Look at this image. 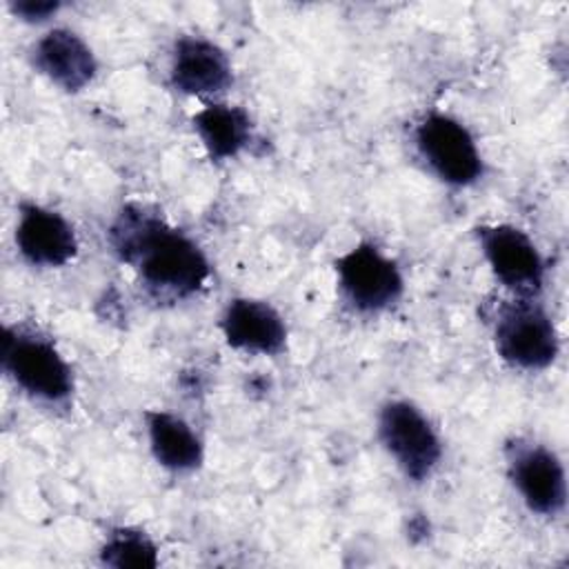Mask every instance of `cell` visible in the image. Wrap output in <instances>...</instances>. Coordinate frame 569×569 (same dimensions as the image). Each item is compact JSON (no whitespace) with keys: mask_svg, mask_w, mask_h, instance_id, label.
I'll return each mask as SVG.
<instances>
[{"mask_svg":"<svg viewBox=\"0 0 569 569\" xmlns=\"http://www.w3.org/2000/svg\"><path fill=\"white\" fill-rule=\"evenodd\" d=\"M107 238L113 253L156 296L189 298L211 276V264L198 242L144 204H124L116 213Z\"/></svg>","mask_w":569,"mask_h":569,"instance_id":"6da1fadb","label":"cell"},{"mask_svg":"<svg viewBox=\"0 0 569 569\" xmlns=\"http://www.w3.org/2000/svg\"><path fill=\"white\" fill-rule=\"evenodd\" d=\"M2 369L33 400L67 405L73 396V371L56 342L29 327H4Z\"/></svg>","mask_w":569,"mask_h":569,"instance_id":"7a4b0ae2","label":"cell"},{"mask_svg":"<svg viewBox=\"0 0 569 569\" xmlns=\"http://www.w3.org/2000/svg\"><path fill=\"white\" fill-rule=\"evenodd\" d=\"M493 347L502 362L520 371H542L560 353V336L549 311L536 298L502 300L491 320Z\"/></svg>","mask_w":569,"mask_h":569,"instance_id":"3957f363","label":"cell"},{"mask_svg":"<svg viewBox=\"0 0 569 569\" xmlns=\"http://www.w3.org/2000/svg\"><path fill=\"white\" fill-rule=\"evenodd\" d=\"M413 142L420 160L445 184L469 187L485 173L476 138L449 113H425L413 129Z\"/></svg>","mask_w":569,"mask_h":569,"instance_id":"277c9868","label":"cell"},{"mask_svg":"<svg viewBox=\"0 0 569 569\" xmlns=\"http://www.w3.org/2000/svg\"><path fill=\"white\" fill-rule=\"evenodd\" d=\"M378 438L411 482H425L440 465V436L422 409L409 400H387L380 407Z\"/></svg>","mask_w":569,"mask_h":569,"instance_id":"5b68a950","label":"cell"},{"mask_svg":"<svg viewBox=\"0 0 569 569\" xmlns=\"http://www.w3.org/2000/svg\"><path fill=\"white\" fill-rule=\"evenodd\" d=\"M338 291L358 313H380L405 293L400 267L373 242H358L333 262Z\"/></svg>","mask_w":569,"mask_h":569,"instance_id":"8992f818","label":"cell"},{"mask_svg":"<svg viewBox=\"0 0 569 569\" xmlns=\"http://www.w3.org/2000/svg\"><path fill=\"white\" fill-rule=\"evenodd\" d=\"M507 471L525 507L542 518H556L567 507V473L553 449L516 438L507 445Z\"/></svg>","mask_w":569,"mask_h":569,"instance_id":"52a82bcc","label":"cell"},{"mask_svg":"<svg viewBox=\"0 0 569 569\" xmlns=\"http://www.w3.org/2000/svg\"><path fill=\"white\" fill-rule=\"evenodd\" d=\"M485 262L493 278L513 296L536 298L545 284V258L531 236L509 222L473 229Z\"/></svg>","mask_w":569,"mask_h":569,"instance_id":"ba28073f","label":"cell"},{"mask_svg":"<svg viewBox=\"0 0 569 569\" xmlns=\"http://www.w3.org/2000/svg\"><path fill=\"white\" fill-rule=\"evenodd\" d=\"M13 238L20 256L42 269L64 267L78 253V238L71 222L38 202H20Z\"/></svg>","mask_w":569,"mask_h":569,"instance_id":"9c48e42d","label":"cell"},{"mask_svg":"<svg viewBox=\"0 0 569 569\" xmlns=\"http://www.w3.org/2000/svg\"><path fill=\"white\" fill-rule=\"evenodd\" d=\"M224 342L253 356H280L287 349V322L280 311L267 300L233 298L220 316Z\"/></svg>","mask_w":569,"mask_h":569,"instance_id":"30bf717a","label":"cell"},{"mask_svg":"<svg viewBox=\"0 0 569 569\" xmlns=\"http://www.w3.org/2000/svg\"><path fill=\"white\" fill-rule=\"evenodd\" d=\"M171 87L187 96H218L233 84V67L220 44L202 36H180L171 51Z\"/></svg>","mask_w":569,"mask_h":569,"instance_id":"8fae6325","label":"cell"},{"mask_svg":"<svg viewBox=\"0 0 569 569\" xmlns=\"http://www.w3.org/2000/svg\"><path fill=\"white\" fill-rule=\"evenodd\" d=\"M31 64L51 84L67 93L89 87L98 73L93 49L71 29L56 27L42 33L31 47Z\"/></svg>","mask_w":569,"mask_h":569,"instance_id":"7c38bea8","label":"cell"},{"mask_svg":"<svg viewBox=\"0 0 569 569\" xmlns=\"http://www.w3.org/2000/svg\"><path fill=\"white\" fill-rule=\"evenodd\" d=\"M149 449L156 462L173 473L196 471L204 460V445L187 420L171 411L151 409L144 413Z\"/></svg>","mask_w":569,"mask_h":569,"instance_id":"4fadbf2b","label":"cell"},{"mask_svg":"<svg viewBox=\"0 0 569 569\" xmlns=\"http://www.w3.org/2000/svg\"><path fill=\"white\" fill-rule=\"evenodd\" d=\"M193 131L200 138L207 156L213 162L231 160L249 147L253 124L242 107L227 102H209L191 118Z\"/></svg>","mask_w":569,"mask_h":569,"instance_id":"5bb4252c","label":"cell"},{"mask_svg":"<svg viewBox=\"0 0 569 569\" xmlns=\"http://www.w3.org/2000/svg\"><path fill=\"white\" fill-rule=\"evenodd\" d=\"M100 562L113 569H153L158 567V547L142 529L116 527L100 547Z\"/></svg>","mask_w":569,"mask_h":569,"instance_id":"9a60e30c","label":"cell"},{"mask_svg":"<svg viewBox=\"0 0 569 569\" xmlns=\"http://www.w3.org/2000/svg\"><path fill=\"white\" fill-rule=\"evenodd\" d=\"M60 7H62L60 2H51V0H18L9 4V9L24 22H44L53 13H58Z\"/></svg>","mask_w":569,"mask_h":569,"instance_id":"2e32d148","label":"cell"}]
</instances>
